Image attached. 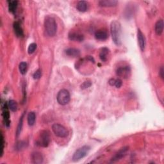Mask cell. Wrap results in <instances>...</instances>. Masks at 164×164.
Masks as SVG:
<instances>
[{
    "instance_id": "cell-14",
    "label": "cell",
    "mask_w": 164,
    "mask_h": 164,
    "mask_svg": "<svg viewBox=\"0 0 164 164\" xmlns=\"http://www.w3.org/2000/svg\"><path fill=\"white\" fill-rule=\"evenodd\" d=\"M163 27H164V23L163 19H160L157 21V22L155 24L154 27V30L155 33H157L158 35H161L163 31Z\"/></svg>"
},
{
    "instance_id": "cell-18",
    "label": "cell",
    "mask_w": 164,
    "mask_h": 164,
    "mask_svg": "<svg viewBox=\"0 0 164 164\" xmlns=\"http://www.w3.org/2000/svg\"><path fill=\"white\" fill-rule=\"evenodd\" d=\"M66 53L69 57H78L80 55V51L76 48H69L66 51Z\"/></svg>"
},
{
    "instance_id": "cell-9",
    "label": "cell",
    "mask_w": 164,
    "mask_h": 164,
    "mask_svg": "<svg viewBox=\"0 0 164 164\" xmlns=\"http://www.w3.org/2000/svg\"><path fill=\"white\" fill-rule=\"evenodd\" d=\"M129 150L128 147H124V148L120 149L119 151L115 154V156L111 159V162H117L119 160L123 158L126 155V153L128 152V151Z\"/></svg>"
},
{
    "instance_id": "cell-32",
    "label": "cell",
    "mask_w": 164,
    "mask_h": 164,
    "mask_svg": "<svg viewBox=\"0 0 164 164\" xmlns=\"http://www.w3.org/2000/svg\"><path fill=\"white\" fill-rule=\"evenodd\" d=\"M115 79H114V78H111L109 81V83L111 86H114L115 85Z\"/></svg>"
},
{
    "instance_id": "cell-5",
    "label": "cell",
    "mask_w": 164,
    "mask_h": 164,
    "mask_svg": "<svg viewBox=\"0 0 164 164\" xmlns=\"http://www.w3.org/2000/svg\"><path fill=\"white\" fill-rule=\"evenodd\" d=\"M57 101L60 105H66L68 104L71 100L70 93L66 89H62L58 92L57 96Z\"/></svg>"
},
{
    "instance_id": "cell-30",
    "label": "cell",
    "mask_w": 164,
    "mask_h": 164,
    "mask_svg": "<svg viewBox=\"0 0 164 164\" xmlns=\"http://www.w3.org/2000/svg\"><path fill=\"white\" fill-rule=\"evenodd\" d=\"M24 146H25V142L22 141L19 142V143H18V144H17V149L20 150L21 149H23Z\"/></svg>"
},
{
    "instance_id": "cell-27",
    "label": "cell",
    "mask_w": 164,
    "mask_h": 164,
    "mask_svg": "<svg viewBox=\"0 0 164 164\" xmlns=\"http://www.w3.org/2000/svg\"><path fill=\"white\" fill-rule=\"evenodd\" d=\"M91 85H92V83H91V82H90V81H85V82H83V83L81 84V89H85L87 88H89V87L91 86Z\"/></svg>"
},
{
    "instance_id": "cell-8",
    "label": "cell",
    "mask_w": 164,
    "mask_h": 164,
    "mask_svg": "<svg viewBox=\"0 0 164 164\" xmlns=\"http://www.w3.org/2000/svg\"><path fill=\"white\" fill-rule=\"evenodd\" d=\"M8 103L7 102H5L2 104V110H3V114L2 116L3 118L4 123H5V125L7 127H9L10 124V114L8 110Z\"/></svg>"
},
{
    "instance_id": "cell-1",
    "label": "cell",
    "mask_w": 164,
    "mask_h": 164,
    "mask_svg": "<svg viewBox=\"0 0 164 164\" xmlns=\"http://www.w3.org/2000/svg\"><path fill=\"white\" fill-rule=\"evenodd\" d=\"M110 32L112 40L116 45L121 44V25L118 21H113L110 25Z\"/></svg>"
},
{
    "instance_id": "cell-28",
    "label": "cell",
    "mask_w": 164,
    "mask_h": 164,
    "mask_svg": "<svg viewBox=\"0 0 164 164\" xmlns=\"http://www.w3.org/2000/svg\"><path fill=\"white\" fill-rule=\"evenodd\" d=\"M4 144H5V141H4V137L3 133L1 134V157H2L3 154V150H4Z\"/></svg>"
},
{
    "instance_id": "cell-3",
    "label": "cell",
    "mask_w": 164,
    "mask_h": 164,
    "mask_svg": "<svg viewBox=\"0 0 164 164\" xmlns=\"http://www.w3.org/2000/svg\"><path fill=\"white\" fill-rule=\"evenodd\" d=\"M51 141L49 132L47 130H43L41 132L37 142V144L43 148L48 146Z\"/></svg>"
},
{
    "instance_id": "cell-24",
    "label": "cell",
    "mask_w": 164,
    "mask_h": 164,
    "mask_svg": "<svg viewBox=\"0 0 164 164\" xmlns=\"http://www.w3.org/2000/svg\"><path fill=\"white\" fill-rule=\"evenodd\" d=\"M37 49V44L35 43H32V44H30V46H28V53L29 54H32L34 53V51H35V49Z\"/></svg>"
},
{
    "instance_id": "cell-7",
    "label": "cell",
    "mask_w": 164,
    "mask_h": 164,
    "mask_svg": "<svg viewBox=\"0 0 164 164\" xmlns=\"http://www.w3.org/2000/svg\"><path fill=\"white\" fill-rule=\"evenodd\" d=\"M131 69L128 66L119 67L116 70V75L123 78H128L130 76Z\"/></svg>"
},
{
    "instance_id": "cell-22",
    "label": "cell",
    "mask_w": 164,
    "mask_h": 164,
    "mask_svg": "<svg viewBox=\"0 0 164 164\" xmlns=\"http://www.w3.org/2000/svg\"><path fill=\"white\" fill-rule=\"evenodd\" d=\"M8 109L12 112H16L18 110V103L15 100H10L8 103Z\"/></svg>"
},
{
    "instance_id": "cell-29",
    "label": "cell",
    "mask_w": 164,
    "mask_h": 164,
    "mask_svg": "<svg viewBox=\"0 0 164 164\" xmlns=\"http://www.w3.org/2000/svg\"><path fill=\"white\" fill-rule=\"evenodd\" d=\"M122 85H123V81L121 80L119 78L115 80V83L114 86H115L116 88H117V89L120 88L122 86Z\"/></svg>"
},
{
    "instance_id": "cell-10",
    "label": "cell",
    "mask_w": 164,
    "mask_h": 164,
    "mask_svg": "<svg viewBox=\"0 0 164 164\" xmlns=\"http://www.w3.org/2000/svg\"><path fill=\"white\" fill-rule=\"evenodd\" d=\"M137 40L140 50L144 51L146 46V38L143 33L142 32L140 29H138L137 30Z\"/></svg>"
},
{
    "instance_id": "cell-16",
    "label": "cell",
    "mask_w": 164,
    "mask_h": 164,
    "mask_svg": "<svg viewBox=\"0 0 164 164\" xmlns=\"http://www.w3.org/2000/svg\"><path fill=\"white\" fill-rule=\"evenodd\" d=\"M13 27H14V32L16 33V35H17V37H22L23 36V35H24L23 30L22 28H21L19 23L15 22L14 23V25H13Z\"/></svg>"
},
{
    "instance_id": "cell-6",
    "label": "cell",
    "mask_w": 164,
    "mask_h": 164,
    "mask_svg": "<svg viewBox=\"0 0 164 164\" xmlns=\"http://www.w3.org/2000/svg\"><path fill=\"white\" fill-rule=\"evenodd\" d=\"M52 130L55 135L60 138L67 137L69 135L67 129L60 124H54L52 126Z\"/></svg>"
},
{
    "instance_id": "cell-20",
    "label": "cell",
    "mask_w": 164,
    "mask_h": 164,
    "mask_svg": "<svg viewBox=\"0 0 164 164\" xmlns=\"http://www.w3.org/2000/svg\"><path fill=\"white\" fill-rule=\"evenodd\" d=\"M35 119H36V115L35 112H30L28 115L27 119H28V125L30 126H32L35 123Z\"/></svg>"
},
{
    "instance_id": "cell-4",
    "label": "cell",
    "mask_w": 164,
    "mask_h": 164,
    "mask_svg": "<svg viewBox=\"0 0 164 164\" xmlns=\"http://www.w3.org/2000/svg\"><path fill=\"white\" fill-rule=\"evenodd\" d=\"M90 147L88 146H83L81 147L79 149H78L74 153V154H73V156L72 158V161L76 162L80 160L81 159L87 156Z\"/></svg>"
},
{
    "instance_id": "cell-26",
    "label": "cell",
    "mask_w": 164,
    "mask_h": 164,
    "mask_svg": "<svg viewBox=\"0 0 164 164\" xmlns=\"http://www.w3.org/2000/svg\"><path fill=\"white\" fill-rule=\"evenodd\" d=\"M41 75H42L41 69H37L35 72H34V74L33 75V77L35 80H38L41 77Z\"/></svg>"
},
{
    "instance_id": "cell-12",
    "label": "cell",
    "mask_w": 164,
    "mask_h": 164,
    "mask_svg": "<svg viewBox=\"0 0 164 164\" xmlns=\"http://www.w3.org/2000/svg\"><path fill=\"white\" fill-rule=\"evenodd\" d=\"M95 38L98 41H106L109 38V34L105 31V30H98L95 33Z\"/></svg>"
},
{
    "instance_id": "cell-2",
    "label": "cell",
    "mask_w": 164,
    "mask_h": 164,
    "mask_svg": "<svg viewBox=\"0 0 164 164\" xmlns=\"http://www.w3.org/2000/svg\"><path fill=\"white\" fill-rule=\"evenodd\" d=\"M44 28L47 35L55 36L57 31V24L55 18L51 16H46L44 20Z\"/></svg>"
},
{
    "instance_id": "cell-21",
    "label": "cell",
    "mask_w": 164,
    "mask_h": 164,
    "mask_svg": "<svg viewBox=\"0 0 164 164\" xmlns=\"http://www.w3.org/2000/svg\"><path fill=\"white\" fill-rule=\"evenodd\" d=\"M18 1H8V10L10 12L14 14L16 11L17 7H18Z\"/></svg>"
},
{
    "instance_id": "cell-13",
    "label": "cell",
    "mask_w": 164,
    "mask_h": 164,
    "mask_svg": "<svg viewBox=\"0 0 164 164\" xmlns=\"http://www.w3.org/2000/svg\"><path fill=\"white\" fill-rule=\"evenodd\" d=\"M69 40L72 41L82 42L84 40V36L79 33L76 32H70L68 36Z\"/></svg>"
},
{
    "instance_id": "cell-11",
    "label": "cell",
    "mask_w": 164,
    "mask_h": 164,
    "mask_svg": "<svg viewBox=\"0 0 164 164\" xmlns=\"http://www.w3.org/2000/svg\"><path fill=\"white\" fill-rule=\"evenodd\" d=\"M98 3L101 7H113L117 6L118 1L115 0H101Z\"/></svg>"
},
{
    "instance_id": "cell-15",
    "label": "cell",
    "mask_w": 164,
    "mask_h": 164,
    "mask_svg": "<svg viewBox=\"0 0 164 164\" xmlns=\"http://www.w3.org/2000/svg\"><path fill=\"white\" fill-rule=\"evenodd\" d=\"M32 160L33 163L40 164L43 162V157L41 153L35 152L32 154Z\"/></svg>"
},
{
    "instance_id": "cell-17",
    "label": "cell",
    "mask_w": 164,
    "mask_h": 164,
    "mask_svg": "<svg viewBox=\"0 0 164 164\" xmlns=\"http://www.w3.org/2000/svg\"><path fill=\"white\" fill-rule=\"evenodd\" d=\"M77 10L81 12H85L87 10L88 3L85 1H80L76 5Z\"/></svg>"
},
{
    "instance_id": "cell-23",
    "label": "cell",
    "mask_w": 164,
    "mask_h": 164,
    "mask_svg": "<svg viewBox=\"0 0 164 164\" xmlns=\"http://www.w3.org/2000/svg\"><path fill=\"white\" fill-rule=\"evenodd\" d=\"M27 64L25 62H22L19 64V69L21 72V74H22L23 75H25L27 73Z\"/></svg>"
},
{
    "instance_id": "cell-25",
    "label": "cell",
    "mask_w": 164,
    "mask_h": 164,
    "mask_svg": "<svg viewBox=\"0 0 164 164\" xmlns=\"http://www.w3.org/2000/svg\"><path fill=\"white\" fill-rule=\"evenodd\" d=\"M23 115L20 119L19 123L18 124V129H17V136H19V135L20 134V133L21 131V128H22V126H23Z\"/></svg>"
},
{
    "instance_id": "cell-19",
    "label": "cell",
    "mask_w": 164,
    "mask_h": 164,
    "mask_svg": "<svg viewBox=\"0 0 164 164\" xmlns=\"http://www.w3.org/2000/svg\"><path fill=\"white\" fill-rule=\"evenodd\" d=\"M110 53L109 49L107 47H103L100 53V58L101 61L106 62L108 59V56Z\"/></svg>"
},
{
    "instance_id": "cell-31",
    "label": "cell",
    "mask_w": 164,
    "mask_h": 164,
    "mask_svg": "<svg viewBox=\"0 0 164 164\" xmlns=\"http://www.w3.org/2000/svg\"><path fill=\"white\" fill-rule=\"evenodd\" d=\"M159 75L161 77V78L163 79L164 78V69H163V67L162 66L160 67V71H159Z\"/></svg>"
}]
</instances>
